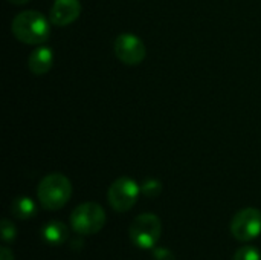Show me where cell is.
Listing matches in <instances>:
<instances>
[{"label": "cell", "mask_w": 261, "mask_h": 260, "mask_svg": "<svg viewBox=\"0 0 261 260\" xmlns=\"http://www.w3.org/2000/svg\"><path fill=\"white\" fill-rule=\"evenodd\" d=\"M139 195H141V185L132 178L122 176V178H118L109 187L107 201L115 211L125 213L135 207Z\"/></svg>", "instance_id": "5b68a950"}, {"label": "cell", "mask_w": 261, "mask_h": 260, "mask_svg": "<svg viewBox=\"0 0 261 260\" xmlns=\"http://www.w3.org/2000/svg\"><path fill=\"white\" fill-rule=\"evenodd\" d=\"M41 238L49 245H61L69 241V228L60 221H50L43 225Z\"/></svg>", "instance_id": "30bf717a"}, {"label": "cell", "mask_w": 261, "mask_h": 260, "mask_svg": "<svg viewBox=\"0 0 261 260\" xmlns=\"http://www.w3.org/2000/svg\"><path fill=\"white\" fill-rule=\"evenodd\" d=\"M161 192H162V184L158 179H153V178L145 179L144 184L141 185V193L144 196H147V198H156V196L161 195Z\"/></svg>", "instance_id": "7c38bea8"}, {"label": "cell", "mask_w": 261, "mask_h": 260, "mask_svg": "<svg viewBox=\"0 0 261 260\" xmlns=\"http://www.w3.org/2000/svg\"><path fill=\"white\" fill-rule=\"evenodd\" d=\"M17 238V228L8 218L2 219V239L5 244H12Z\"/></svg>", "instance_id": "5bb4252c"}, {"label": "cell", "mask_w": 261, "mask_h": 260, "mask_svg": "<svg viewBox=\"0 0 261 260\" xmlns=\"http://www.w3.org/2000/svg\"><path fill=\"white\" fill-rule=\"evenodd\" d=\"M162 234L161 219L153 213H142L130 224V241L141 250H151Z\"/></svg>", "instance_id": "277c9868"}, {"label": "cell", "mask_w": 261, "mask_h": 260, "mask_svg": "<svg viewBox=\"0 0 261 260\" xmlns=\"http://www.w3.org/2000/svg\"><path fill=\"white\" fill-rule=\"evenodd\" d=\"M9 211L17 219H31L37 213V205L31 198L18 196L11 202Z\"/></svg>", "instance_id": "8fae6325"}, {"label": "cell", "mask_w": 261, "mask_h": 260, "mask_svg": "<svg viewBox=\"0 0 261 260\" xmlns=\"http://www.w3.org/2000/svg\"><path fill=\"white\" fill-rule=\"evenodd\" d=\"M54 51L47 46H40L34 49L28 58V67L34 75H44L52 69Z\"/></svg>", "instance_id": "9c48e42d"}, {"label": "cell", "mask_w": 261, "mask_h": 260, "mask_svg": "<svg viewBox=\"0 0 261 260\" xmlns=\"http://www.w3.org/2000/svg\"><path fill=\"white\" fill-rule=\"evenodd\" d=\"M113 51H115L116 58L127 66H136L142 63L147 55L144 41L138 35L130 34V32L119 34L115 38Z\"/></svg>", "instance_id": "52a82bcc"}, {"label": "cell", "mask_w": 261, "mask_h": 260, "mask_svg": "<svg viewBox=\"0 0 261 260\" xmlns=\"http://www.w3.org/2000/svg\"><path fill=\"white\" fill-rule=\"evenodd\" d=\"M232 260H261V253L258 248L246 245V247H242L240 250H237Z\"/></svg>", "instance_id": "4fadbf2b"}, {"label": "cell", "mask_w": 261, "mask_h": 260, "mask_svg": "<svg viewBox=\"0 0 261 260\" xmlns=\"http://www.w3.org/2000/svg\"><path fill=\"white\" fill-rule=\"evenodd\" d=\"M106 211L96 202H84L75 207L70 215V227L80 236L99 233L106 225Z\"/></svg>", "instance_id": "3957f363"}, {"label": "cell", "mask_w": 261, "mask_h": 260, "mask_svg": "<svg viewBox=\"0 0 261 260\" xmlns=\"http://www.w3.org/2000/svg\"><path fill=\"white\" fill-rule=\"evenodd\" d=\"M153 260H176V256L171 250L165 247H159L153 250Z\"/></svg>", "instance_id": "9a60e30c"}, {"label": "cell", "mask_w": 261, "mask_h": 260, "mask_svg": "<svg viewBox=\"0 0 261 260\" xmlns=\"http://www.w3.org/2000/svg\"><path fill=\"white\" fill-rule=\"evenodd\" d=\"M231 234L239 242H251L261 234V211L248 207L236 213L231 221Z\"/></svg>", "instance_id": "8992f818"}, {"label": "cell", "mask_w": 261, "mask_h": 260, "mask_svg": "<svg viewBox=\"0 0 261 260\" xmlns=\"http://www.w3.org/2000/svg\"><path fill=\"white\" fill-rule=\"evenodd\" d=\"M49 21L50 20H47L38 11H23L14 17L11 23V31L14 37L21 43L43 44L50 35Z\"/></svg>", "instance_id": "6da1fadb"}, {"label": "cell", "mask_w": 261, "mask_h": 260, "mask_svg": "<svg viewBox=\"0 0 261 260\" xmlns=\"http://www.w3.org/2000/svg\"><path fill=\"white\" fill-rule=\"evenodd\" d=\"M11 3H14V5H24V3H28L29 0H9Z\"/></svg>", "instance_id": "e0dca14e"}, {"label": "cell", "mask_w": 261, "mask_h": 260, "mask_svg": "<svg viewBox=\"0 0 261 260\" xmlns=\"http://www.w3.org/2000/svg\"><path fill=\"white\" fill-rule=\"evenodd\" d=\"M72 196V184L67 176L61 173H50L44 176L37 187V198L43 208L57 211L63 208Z\"/></svg>", "instance_id": "7a4b0ae2"}, {"label": "cell", "mask_w": 261, "mask_h": 260, "mask_svg": "<svg viewBox=\"0 0 261 260\" xmlns=\"http://www.w3.org/2000/svg\"><path fill=\"white\" fill-rule=\"evenodd\" d=\"M81 14L80 0H55L49 11V20L55 26H69Z\"/></svg>", "instance_id": "ba28073f"}, {"label": "cell", "mask_w": 261, "mask_h": 260, "mask_svg": "<svg viewBox=\"0 0 261 260\" xmlns=\"http://www.w3.org/2000/svg\"><path fill=\"white\" fill-rule=\"evenodd\" d=\"M0 260H14V254L8 247L0 248Z\"/></svg>", "instance_id": "2e32d148"}]
</instances>
